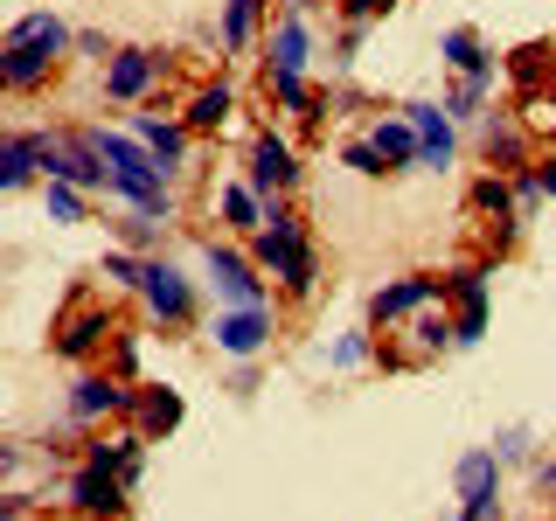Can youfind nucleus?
Instances as JSON below:
<instances>
[{
	"instance_id": "obj_28",
	"label": "nucleus",
	"mask_w": 556,
	"mask_h": 521,
	"mask_svg": "<svg viewBox=\"0 0 556 521\" xmlns=\"http://www.w3.org/2000/svg\"><path fill=\"white\" fill-rule=\"evenodd\" d=\"M439 63L452 77H473V69H494V49L480 42V28H445L439 35Z\"/></svg>"
},
{
	"instance_id": "obj_29",
	"label": "nucleus",
	"mask_w": 556,
	"mask_h": 521,
	"mask_svg": "<svg viewBox=\"0 0 556 521\" xmlns=\"http://www.w3.org/2000/svg\"><path fill=\"white\" fill-rule=\"evenodd\" d=\"M486 98H494V69H473V77H459L445 91V112L459 118V126H480V118H486Z\"/></svg>"
},
{
	"instance_id": "obj_42",
	"label": "nucleus",
	"mask_w": 556,
	"mask_h": 521,
	"mask_svg": "<svg viewBox=\"0 0 556 521\" xmlns=\"http://www.w3.org/2000/svg\"><path fill=\"white\" fill-rule=\"evenodd\" d=\"M535 174H543V195L556 202V153H549V161H535Z\"/></svg>"
},
{
	"instance_id": "obj_1",
	"label": "nucleus",
	"mask_w": 556,
	"mask_h": 521,
	"mask_svg": "<svg viewBox=\"0 0 556 521\" xmlns=\"http://www.w3.org/2000/svg\"><path fill=\"white\" fill-rule=\"evenodd\" d=\"M70 49H77V28H70L63 14H49V8L14 14V22H8V42H0V77H8L14 98H28V91H42V84L63 69Z\"/></svg>"
},
{
	"instance_id": "obj_25",
	"label": "nucleus",
	"mask_w": 556,
	"mask_h": 521,
	"mask_svg": "<svg viewBox=\"0 0 556 521\" xmlns=\"http://www.w3.org/2000/svg\"><path fill=\"white\" fill-rule=\"evenodd\" d=\"M132 417H139V431H181V417H188V404H181V390H167V382H147V390H132Z\"/></svg>"
},
{
	"instance_id": "obj_16",
	"label": "nucleus",
	"mask_w": 556,
	"mask_h": 521,
	"mask_svg": "<svg viewBox=\"0 0 556 521\" xmlns=\"http://www.w3.org/2000/svg\"><path fill=\"white\" fill-rule=\"evenodd\" d=\"M404 334H410L404 347H390V361H396V369H417V361H439V355H452V347H459V334H452V313H439V306H431V313H417Z\"/></svg>"
},
{
	"instance_id": "obj_19",
	"label": "nucleus",
	"mask_w": 556,
	"mask_h": 521,
	"mask_svg": "<svg viewBox=\"0 0 556 521\" xmlns=\"http://www.w3.org/2000/svg\"><path fill=\"white\" fill-rule=\"evenodd\" d=\"M84 466H98V473H118L126 486H139V480H147V431L91 439V445H84Z\"/></svg>"
},
{
	"instance_id": "obj_11",
	"label": "nucleus",
	"mask_w": 556,
	"mask_h": 521,
	"mask_svg": "<svg viewBox=\"0 0 556 521\" xmlns=\"http://www.w3.org/2000/svg\"><path fill=\"white\" fill-rule=\"evenodd\" d=\"M300 153H292V139L286 132H257L251 139V153H243V181L257 188V195H292V188H300Z\"/></svg>"
},
{
	"instance_id": "obj_37",
	"label": "nucleus",
	"mask_w": 556,
	"mask_h": 521,
	"mask_svg": "<svg viewBox=\"0 0 556 521\" xmlns=\"http://www.w3.org/2000/svg\"><path fill=\"white\" fill-rule=\"evenodd\" d=\"M390 8H396V0H341V22H348V28H369V22H382Z\"/></svg>"
},
{
	"instance_id": "obj_36",
	"label": "nucleus",
	"mask_w": 556,
	"mask_h": 521,
	"mask_svg": "<svg viewBox=\"0 0 556 521\" xmlns=\"http://www.w3.org/2000/svg\"><path fill=\"white\" fill-rule=\"evenodd\" d=\"M494 452H501V466H515V459H535V439H529V424H501V431H494Z\"/></svg>"
},
{
	"instance_id": "obj_3",
	"label": "nucleus",
	"mask_w": 556,
	"mask_h": 521,
	"mask_svg": "<svg viewBox=\"0 0 556 521\" xmlns=\"http://www.w3.org/2000/svg\"><path fill=\"white\" fill-rule=\"evenodd\" d=\"M257 271L265 265H257L243 243H223V237L202 243V278H208V292H216V306H271V292H265Z\"/></svg>"
},
{
	"instance_id": "obj_45",
	"label": "nucleus",
	"mask_w": 556,
	"mask_h": 521,
	"mask_svg": "<svg viewBox=\"0 0 556 521\" xmlns=\"http://www.w3.org/2000/svg\"><path fill=\"white\" fill-rule=\"evenodd\" d=\"M70 521H91V514H70Z\"/></svg>"
},
{
	"instance_id": "obj_43",
	"label": "nucleus",
	"mask_w": 556,
	"mask_h": 521,
	"mask_svg": "<svg viewBox=\"0 0 556 521\" xmlns=\"http://www.w3.org/2000/svg\"><path fill=\"white\" fill-rule=\"evenodd\" d=\"M459 521H508V514H501V500H494V508H459Z\"/></svg>"
},
{
	"instance_id": "obj_34",
	"label": "nucleus",
	"mask_w": 556,
	"mask_h": 521,
	"mask_svg": "<svg viewBox=\"0 0 556 521\" xmlns=\"http://www.w3.org/2000/svg\"><path fill=\"white\" fill-rule=\"evenodd\" d=\"M265 91H271V104H278V112H306V104H313L306 77H292V69H265Z\"/></svg>"
},
{
	"instance_id": "obj_2",
	"label": "nucleus",
	"mask_w": 556,
	"mask_h": 521,
	"mask_svg": "<svg viewBox=\"0 0 556 521\" xmlns=\"http://www.w3.org/2000/svg\"><path fill=\"white\" fill-rule=\"evenodd\" d=\"M251 257H257V265H265L286 292H300V300H306L313 285H320V257H313V237H306V223L292 216V202H286V195H271V202H265V230L251 237Z\"/></svg>"
},
{
	"instance_id": "obj_13",
	"label": "nucleus",
	"mask_w": 556,
	"mask_h": 521,
	"mask_svg": "<svg viewBox=\"0 0 556 521\" xmlns=\"http://www.w3.org/2000/svg\"><path fill=\"white\" fill-rule=\"evenodd\" d=\"M486 265H459L445 278V300H452V334H459V347H480L486 341Z\"/></svg>"
},
{
	"instance_id": "obj_12",
	"label": "nucleus",
	"mask_w": 556,
	"mask_h": 521,
	"mask_svg": "<svg viewBox=\"0 0 556 521\" xmlns=\"http://www.w3.org/2000/svg\"><path fill=\"white\" fill-rule=\"evenodd\" d=\"M404 112H410V126H417V147H425V153H417V174H445L452 161H459V118L445 112V98L439 104L410 98Z\"/></svg>"
},
{
	"instance_id": "obj_18",
	"label": "nucleus",
	"mask_w": 556,
	"mask_h": 521,
	"mask_svg": "<svg viewBox=\"0 0 556 521\" xmlns=\"http://www.w3.org/2000/svg\"><path fill=\"white\" fill-rule=\"evenodd\" d=\"M126 132H139V139L153 147V161H161L167 181L188 167V139H195V132H188L181 118H167V112H132V126H126Z\"/></svg>"
},
{
	"instance_id": "obj_38",
	"label": "nucleus",
	"mask_w": 556,
	"mask_h": 521,
	"mask_svg": "<svg viewBox=\"0 0 556 521\" xmlns=\"http://www.w3.org/2000/svg\"><path fill=\"white\" fill-rule=\"evenodd\" d=\"M529 132H556V98L543 104V98H529V118H521Z\"/></svg>"
},
{
	"instance_id": "obj_44",
	"label": "nucleus",
	"mask_w": 556,
	"mask_h": 521,
	"mask_svg": "<svg viewBox=\"0 0 556 521\" xmlns=\"http://www.w3.org/2000/svg\"><path fill=\"white\" fill-rule=\"evenodd\" d=\"M292 8H313V0H292Z\"/></svg>"
},
{
	"instance_id": "obj_41",
	"label": "nucleus",
	"mask_w": 556,
	"mask_h": 521,
	"mask_svg": "<svg viewBox=\"0 0 556 521\" xmlns=\"http://www.w3.org/2000/svg\"><path fill=\"white\" fill-rule=\"evenodd\" d=\"M529 473H535V486H543V494H556V452H549V459H529Z\"/></svg>"
},
{
	"instance_id": "obj_24",
	"label": "nucleus",
	"mask_w": 556,
	"mask_h": 521,
	"mask_svg": "<svg viewBox=\"0 0 556 521\" xmlns=\"http://www.w3.org/2000/svg\"><path fill=\"white\" fill-rule=\"evenodd\" d=\"M265 202H271V195H257L251 181H223V188H216L223 230H230V237H257V230H265Z\"/></svg>"
},
{
	"instance_id": "obj_40",
	"label": "nucleus",
	"mask_w": 556,
	"mask_h": 521,
	"mask_svg": "<svg viewBox=\"0 0 556 521\" xmlns=\"http://www.w3.org/2000/svg\"><path fill=\"white\" fill-rule=\"evenodd\" d=\"M77 49H84V56H98V63H104V56H112V42H104V35H98V28H77Z\"/></svg>"
},
{
	"instance_id": "obj_7",
	"label": "nucleus",
	"mask_w": 556,
	"mask_h": 521,
	"mask_svg": "<svg viewBox=\"0 0 556 521\" xmlns=\"http://www.w3.org/2000/svg\"><path fill=\"white\" fill-rule=\"evenodd\" d=\"M278 334V313L271 306H216V320H208V341H216V355L230 361H257Z\"/></svg>"
},
{
	"instance_id": "obj_39",
	"label": "nucleus",
	"mask_w": 556,
	"mask_h": 521,
	"mask_svg": "<svg viewBox=\"0 0 556 521\" xmlns=\"http://www.w3.org/2000/svg\"><path fill=\"white\" fill-rule=\"evenodd\" d=\"M112 355H118V376H132V369H139V334H118Z\"/></svg>"
},
{
	"instance_id": "obj_8",
	"label": "nucleus",
	"mask_w": 556,
	"mask_h": 521,
	"mask_svg": "<svg viewBox=\"0 0 556 521\" xmlns=\"http://www.w3.org/2000/svg\"><path fill=\"white\" fill-rule=\"evenodd\" d=\"M70 424H104V417H132V382L118 369H84L63 396Z\"/></svg>"
},
{
	"instance_id": "obj_14",
	"label": "nucleus",
	"mask_w": 556,
	"mask_h": 521,
	"mask_svg": "<svg viewBox=\"0 0 556 521\" xmlns=\"http://www.w3.org/2000/svg\"><path fill=\"white\" fill-rule=\"evenodd\" d=\"M452 494H459V508H494L501 500V452L466 445L459 459H452Z\"/></svg>"
},
{
	"instance_id": "obj_33",
	"label": "nucleus",
	"mask_w": 556,
	"mask_h": 521,
	"mask_svg": "<svg viewBox=\"0 0 556 521\" xmlns=\"http://www.w3.org/2000/svg\"><path fill=\"white\" fill-rule=\"evenodd\" d=\"M112 230H118V243H126V251L153 257V243H161V230H167V223H153V216H139V208H132V216H118V223H112Z\"/></svg>"
},
{
	"instance_id": "obj_9",
	"label": "nucleus",
	"mask_w": 556,
	"mask_h": 521,
	"mask_svg": "<svg viewBox=\"0 0 556 521\" xmlns=\"http://www.w3.org/2000/svg\"><path fill=\"white\" fill-rule=\"evenodd\" d=\"M161 77H167V56H161V49L126 42V49H112V56H104V98H112V104H147L153 91H161Z\"/></svg>"
},
{
	"instance_id": "obj_17",
	"label": "nucleus",
	"mask_w": 556,
	"mask_h": 521,
	"mask_svg": "<svg viewBox=\"0 0 556 521\" xmlns=\"http://www.w3.org/2000/svg\"><path fill=\"white\" fill-rule=\"evenodd\" d=\"M480 153H486V167L521 174L529 167V126H521L515 112H486L480 118Z\"/></svg>"
},
{
	"instance_id": "obj_20",
	"label": "nucleus",
	"mask_w": 556,
	"mask_h": 521,
	"mask_svg": "<svg viewBox=\"0 0 556 521\" xmlns=\"http://www.w3.org/2000/svg\"><path fill=\"white\" fill-rule=\"evenodd\" d=\"M306 63H313V22H306V8H292L286 22H271V35H265V69L306 77Z\"/></svg>"
},
{
	"instance_id": "obj_46",
	"label": "nucleus",
	"mask_w": 556,
	"mask_h": 521,
	"mask_svg": "<svg viewBox=\"0 0 556 521\" xmlns=\"http://www.w3.org/2000/svg\"><path fill=\"white\" fill-rule=\"evenodd\" d=\"M515 521H535V514H515Z\"/></svg>"
},
{
	"instance_id": "obj_6",
	"label": "nucleus",
	"mask_w": 556,
	"mask_h": 521,
	"mask_svg": "<svg viewBox=\"0 0 556 521\" xmlns=\"http://www.w3.org/2000/svg\"><path fill=\"white\" fill-rule=\"evenodd\" d=\"M445 300V278L439 271H404V278H390V285H376V300H369V327H404L417 320V313H431Z\"/></svg>"
},
{
	"instance_id": "obj_26",
	"label": "nucleus",
	"mask_w": 556,
	"mask_h": 521,
	"mask_svg": "<svg viewBox=\"0 0 556 521\" xmlns=\"http://www.w3.org/2000/svg\"><path fill=\"white\" fill-rule=\"evenodd\" d=\"M230 112H237L230 84H202V91H188V104H181V126L188 132H223V126H230Z\"/></svg>"
},
{
	"instance_id": "obj_5",
	"label": "nucleus",
	"mask_w": 556,
	"mask_h": 521,
	"mask_svg": "<svg viewBox=\"0 0 556 521\" xmlns=\"http://www.w3.org/2000/svg\"><path fill=\"white\" fill-rule=\"evenodd\" d=\"M139 306L161 327H188L195 320V278L174 265V257H147V271H139Z\"/></svg>"
},
{
	"instance_id": "obj_31",
	"label": "nucleus",
	"mask_w": 556,
	"mask_h": 521,
	"mask_svg": "<svg viewBox=\"0 0 556 521\" xmlns=\"http://www.w3.org/2000/svg\"><path fill=\"white\" fill-rule=\"evenodd\" d=\"M42 216L49 223H84V188H70V181H42Z\"/></svg>"
},
{
	"instance_id": "obj_15",
	"label": "nucleus",
	"mask_w": 556,
	"mask_h": 521,
	"mask_svg": "<svg viewBox=\"0 0 556 521\" xmlns=\"http://www.w3.org/2000/svg\"><path fill=\"white\" fill-rule=\"evenodd\" d=\"M104 341H118V320H112L104 306H77V313L56 327V341H49V347H56L63 361H91Z\"/></svg>"
},
{
	"instance_id": "obj_30",
	"label": "nucleus",
	"mask_w": 556,
	"mask_h": 521,
	"mask_svg": "<svg viewBox=\"0 0 556 521\" xmlns=\"http://www.w3.org/2000/svg\"><path fill=\"white\" fill-rule=\"evenodd\" d=\"M139 271H147V257L126 251V243L98 257V278H104V285H118V292H139Z\"/></svg>"
},
{
	"instance_id": "obj_35",
	"label": "nucleus",
	"mask_w": 556,
	"mask_h": 521,
	"mask_svg": "<svg viewBox=\"0 0 556 521\" xmlns=\"http://www.w3.org/2000/svg\"><path fill=\"white\" fill-rule=\"evenodd\" d=\"M341 167H348V174H362V181H382V174H390V161H382V153L369 147V132L341 147Z\"/></svg>"
},
{
	"instance_id": "obj_4",
	"label": "nucleus",
	"mask_w": 556,
	"mask_h": 521,
	"mask_svg": "<svg viewBox=\"0 0 556 521\" xmlns=\"http://www.w3.org/2000/svg\"><path fill=\"white\" fill-rule=\"evenodd\" d=\"M42 181H70V188H112V167H104V153L91 147V132H49L42 126Z\"/></svg>"
},
{
	"instance_id": "obj_10",
	"label": "nucleus",
	"mask_w": 556,
	"mask_h": 521,
	"mask_svg": "<svg viewBox=\"0 0 556 521\" xmlns=\"http://www.w3.org/2000/svg\"><path fill=\"white\" fill-rule=\"evenodd\" d=\"M63 508L70 514H91V521H126L132 514V486L118 473H98V466L77 459V473L63 480Z\"/></svg>"
},
{
	"instance_id": "obj_32",
	"label": "nucleus",
	"mask_w": 556,
	"mask_h": 521,
	"mask_svg": "<svg viewBox=\"0 0 556 521\" xmlns=\"http://www.w3.org/2000/svg\"><path fill=\"white\" fill-rule=\"evenodd\" d=\"M362 361H376V334L369 327H355V334H341L327 347V369H362Z\"/></svg>"
},
{
	"instance_id": "obj_23",
	"label": "nucleus",
	"mask_w": 556,
	"mask_h": 521,
	"mask_svg": "<svg viewBox=\"0 0 556 521\" xmlns=\"http://www.w3.org/2000/svg\"><path fill=\"white\" fill-rule=\"evenodd\" d=\"M369 147L382 153V161H390V174H410V167H417V153H425V147H417V126H410L404 104H396L390 118H376V126H369Z\"/></svg>"
},
{
	"instance_id": "obj_22",
	"label": "nucleus",
	"mask_w": 556,
	"mask_h": 521,
	"mask_svg": "<svg viewBox=\"0 0 556 521\" xmlns=\"http://www.w3.org/2000/svg\"><path fill=\"white\" fill-rule=\"evenodd\" d=\"M35 181H42V132L14 126L8 147H0V188H8V195H22V188H35Z\"/></svg>"
},
{
	"instance_id": "obj_21",
	"label": "nucleus",
	"mask_w": 556,
	"mask_h": 521,
	"mask_svg": "<svg viewBox=\"0 0 556 521\" xmlns=\"http://www.w3.org/2000/svg\"><path fill=\"white\" fill-rule=\"evenodd\" d=\"M466 202H473V208H480L486 223H494L501 237H515L521 223H529V216H521V202H515V174H501V167H486L480 181H473V195H466Z\"/></svg>"
},
{
	"instance_id": "obj_27",
	"label": "nucleus",
	"mask_w": 556,
	"mask_h": 521,
	"mask_svg": "<svg viewBox=\"0 0 556 521\" xmlns=\"http://www.w3.org/2000/svg\"><path fill=\"white\" fill-rule=\"evenodd\" d=\"M265 14H271V0H223V49L230 56H251V42H257V28H265Z\"/></svg>"
}]
</instances>
